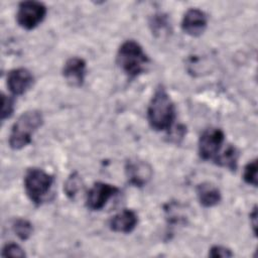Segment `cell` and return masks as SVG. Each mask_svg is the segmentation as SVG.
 Instances as JSON below:
<instances>
[{
  "instance_id": "1",
  "label": "cell",
  "mask_w": 258,
  "mask_h": 258,
  "mask_svg": "<svg viewBox=\"0 0 258 258\" xmlns=\"http://www.w3.org/2000/svg\"><path fill=\"white\" fill-rule=\"evenodd\" d=\"M148 122L156 131L168 130L175 119L174 104L163 88H158L147 109Z\"/></svg>"
},
{
  "instance_id": "2",
  "label": "cell",
  "mask_w": 258,
  "mask_h": 258,
  "mask_svg": "<svg viewBox=\"0 0 258 258\" xmlns=\"http://www.w3.org/2000/svg\"><path fill=\"white\" fill-rule=\"evenodd\" d=\"M43 117L41 112L30 110L22 113L13 124L10 135L9 145L12 149L18 150L31 142L32 134L42 125Z\"/></svg>"
},
{
  "instance_id": "3",
  "label": "cell",
  "mask_w": 258,
  "mask_h": 258,
  "mask_svg": "<svg viewBox=\"0 0 258 258\" xmlns=\"http://www.w3.org/2000/svg\"><path fill=\"white\" fill-rule=\"evenodd\" d=\"M117 63L128 77L135 78L145 72L149 58L138 42L127 40L118 49Z\"/></svg>"
},
{
  "instance_id": "4",
  "label": "cell",
  "mask_w": 258,
  "mask_h": 258,
  "mask_svg": "<svg viewBox=\"0 0 258 258\" xmlns=\"http://www.w3.org/2000/svg\"><path fill=\"white\" fill-rule=\"evenodd\" d=\"M53 183L52 175L36 167L29 168L24 176V187L26 195L35 205H40Z\"/></svg>"
},
{
  "instance_id": "5",
  "label": "cell",
  "mask_w": 258,
  "mask_h": 258,
  "mask_svg": "<svg viewBox=\"0 0 258 258\" xmlns=\"http://www.w3.org/2000/svg\"><path fill=\"white\" fill-rule=\"evenodd\" d=\"M46 7L37 1H24L19 4L16 14L17 23L24 29L35 28L45 17Z\"/></svg>"
},
{
  "instance_id": "6",
  "label": "cell",
  "mask_w": 258,
  "mask_h": 258,
  "mask_svg": "<svg viewBox=\"0 0 258 258\" xmlns=\"http://www.w3.org/2000/svg\"><path fill=\"white\" fill-rule=\"evenodd\" d=\"M225 140L224 132L219 128H209L199 140V153L204 160H215Z\"/></svg>"
},
{
  "instance_id": "7",
  "label": "cell",
  "mask_w": 258,
  "mask_h": 258,
  "mask_svg": "<svg viewBox=\"0 0 258 258\" xmlns=\"http://www.w3.org/2000/svg\"><path fill=\"white\" fill-rule=\"evenodd\" d=\"M119 192V188L115 185L98 181L89 189L87 194L86 205L92 211L101 210L107 202Z\"/></svg>"
},
{
  "instance_id": "8",
  "label": "cell",
  "mask_w": 258,
  "mask_h": 258,
  "mask_svg": "<svg viewBox=\"0 0 258 258\" xmlns=\"http://www.w3.org/2000/svg\"><path fill=\"white\" fill-rule=\"evenodd\" d=\"M125 174L129 183L140 187L145 185L152 177V167L144 160L129 159L125 164Z\"/></svg>"
},
{
  "instance_id": "9",
  "label": "cell",
  "mask_w": 258,
  "mask_h": 258,
  "mask_svg": "<svg viewBox=\"0 0 258 258\" xmlns=\"http://www.w3.org/2000/svg\"><path fill=\"white\" fill-rule=\"evenodd\" d=\"M207 15L204 11L198 8L188 9L181 22V28L184 33L190 36H200L204 33L207 27Z\"/></svg>"
},
{
  "instance_id": "10",
  "label": "cell",
  "mask_w": 258,
  "mask_h": 258,
  "mask_svg": "<svg viewBox=\"0 0 258 258\" xmlns=\"http://www.w3.org/2000/svg\"><path fill=\"white\" fill-rule=\"evenodd\" d=\"M33 76L24 68L11 70L7 75V87L13 95L24 94L32 85Z\"/></svg>"
},
{
  "instance_id": "11",
  "label": "cell",
  "mask_w": 258,
  "mask_h": 258,
  "mask_svg": "<svg viewBox=\"0 0 258 258\" xmlns=\"http://www.w3.org/2000/svg\"><path fill=\"white\" fill-rule=\"evenodd\" d=\"M62 76L69 85L80 87L83 85L86 76V62L81 57L69 58L62 69Z\"/></svg>"
},
{
  "instance_id": "12",
  "label": "cell",
  "mask_w": 258,
  "mask_h": 258,
  "mask_svg": "<svg viewBox=\"0 0 258 258\" xmlns=\"http://www.w3.org/2000/svg\"><path fill=\"white\" fill-rule=\"evenodd\" d=\"M137 223L138 218L135 212L125 209L111 218L109 222V227L114 232L127 234L135 229Z\"/></svg>"
},
{
  "instance_id": "13",
  "label": "cell",
  "mask_w": 258,
  "mask_h": 258,
  "mask_svg": "<svg viewBox=\"0 0 258 258\" xmlns=\"http://www.w3.org/2000/svg\"><path fill=\"white\" fill-rule=\"evenodd\" d=\"M197 195L200 204L206 208L218 205L221 201L220 189L211 182H202L197 186Z\"/></svg>"
},
{
  "instance_id": "14",
  "label": "cell",
  "mask_w": 258,
  "mask_h": 258,
  "mask_svg": "<svg viewBox=\"0 0 258 258\" xmlns=\"http://www.w3.org/2000/svg\"><path fill=\"white\" fill-rule=\"evenodd\" d=\"M238 157H239V154H238L237 149L234 146L229 145L226 150H224L222 153L218 154V156L216 157V159L214 161L221 166L227 167L230 170L235 171L237 168Z\"/></svg>"
},
{
  "instance_id": "15",
  "label": "cell",
  "mask_w": 258,
  "mask_h": 258,
  "mask_svg": "<svg viewBox=\"0 0 258 258\" xmlns=\"http://www.w3.org/2000/svg\"><path fill=\"white\" fill-rule=\"evenodd\" d=\"M81 188H82V179L80 175L77 172L72 173L66 180V183L63 186L66 195L70 199H74Z\"/></svg>"
},
{
  "instance_id": "16",
  "label": "cell",
  "mask_w": 258,
  "mask_h": 258,
  "mask_svg": "<svg viewBox=\"0 0 258 258\" xmlns=\"http://www.w3.org/2000/svg\"><path fill=\"white\" fill-rule=\"evenodd\" d=\"M13 231L21 240H27L32 234V225L25 219H17L13 223Z\"/></svg>"
},
{
  "instance_id": "17",
  "label": "cell",
  "mask_w": 258,
  "mask_h": 258,
  "mask_svg": "<svg viewBox=\"0 0 258 258\" xmlns=\"http://www.w3.org/2000/svg\"><path fill=\"white\" fill-rule=\"evenodd\" d=\"M243 179L246 183L257 186V160L254 159L246 164L243 172Z\"/></svg>"
},
{
  "instance_id": "18",
  "label": "cell",
  "mask_w": 258,
  "mask_h": 258,
  "mask_svg": "<svg viewBox=\"0 0 258 258\" xmlns=\"http://www.w3.org/2000/svg\"><path fill=\"white\" fill-rule=\"evenodd\" d=\"M152 27V31L155 34H161V32H166L168 29V22L165 16L159 14L154 15V18L152 19V22L150 23Z\"/></svg>"
},
{
  "instance_id": "19",
  "label": "cell",
  "mask_w": 258,
  "mask_h": 258,
  "mask_svg": "<svg viewBox=\"0 0 258 258\" xmlns=\"http://www.w3.org/2000/svg\"><path fill=\"white\" fill-rule=\"evenodd\" d=\"M1 255L3 257H8V256H10V257H24L25 253L19 245L14 244V243H8L2 249V254Z\"/></svg>"
},
{
  "instance_id": "20",
  "label": "cell",
  "mask_w": 258,
  "mask_h": 258,
  "mask_svg": "<svg viewBox=\"0 0 258 258\" xmlns=\"http://www.w3.org/2000/svg\"><path fill=\"white\" fill-rule=\"evenodd\" d=\"M1 103H2V108H1V119L5 120L6 118H9L13 112V100L10 97L5 96L4 94L1 95Z\"/></svg>"
},
{
  "instance_id": "21",
  "label": "cell",
  "mask_w": 258,
  "mask_h": 258,
  "mask_svg": "<svg viewBox=\"0 0 258 258\" xmlns=\"http://www.w3.org/2000/svg\"><path fill=\"white\" fill-rule=\"evenodd\" d=\"M209 256L211 257H232L233 253L229 248L223 246H213L209 251Z\"/></svg>"
},
{
  "instance_id": "22",
  "label": "cell",
  "mask_w": 258,
  "mask_h": 258,
  "mask_svg": "<svg viewBox=\"0 0 258 258\" xmlns=\"http://www.w3.org/2000/svg\"><path fill=\"white\" fill-rule=\"evenodd\" d=\"M257 209L256 206L253 208V211L250 213V221H251V225L253 228V233L256 235V228H257Z\"/></svg>"
}]
</instances>
